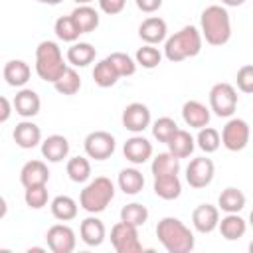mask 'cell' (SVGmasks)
<instances>
[{
	"instance_id": "obj_1",
	"label": "cell",
	"mask_w": 253,
	"mask_h": 253,
	"mask_svg": "<svg viewBox=\"0 0 253 253\" xmlns=\"http://www.w3.org/2000/svg\"><path fill=\"white\" fill-rule=\"evenodd\" d=\"M156 237L168 253H190L196 245L192 229L178 217H162L156 223Z\"/></svg>"
},
{
	"instance_id": "obj_2",
	"label": "cell",
	"mask_w": 253,
	"mask_h": 253,
	"mask_svg": "<svg viewBox=\"0 0 253 253\" xmlns=\"http://www.w3.org/2000/svg\"><path fill=\"white\" fill-rule=\"evenodd\" d=\"M200 32L210 45H223L231 38V18L225 6L211 4L200 16Z\"/></svg>"
},
{
	"instance_id": "obj_3",
	"label": "cell",
	"mask_w": 253,
	"mask_h": 253,
	"mask_svg": "<svg viewBox=\"0 0 253 253\" xmlns=\"http://www.w3.org/2000/svg\"><path fill=\"white\" fill-rule=\"evenodd\" d=\"M204 36L196 26H184L164 42V57L172 63H180L188 57H196L202 51Z\"/></svg>"
},
{
	"instance_id": "obj_4",
	"label": "cell",
	"mask_w": 253,
	"mask_h": 253,
	"mask_svg": "<svg viewBox=\"0 0 253 253\" xmlns=\"http://www.w3.org/2000/svg\"><path fill=\"white\" fill-rule=\"evenodd\" d=\"M67 67L69 65L63 59L61 47L55 42L43 40L38 43V47H36V73L42 81L55 83Z\"/></svg>"
},
{
	"instance_id": "obj_5",
	"label": "cell",
	"mask_w": 253,
	"mask_h": 253,
	"mask_svg": "<svg viewBox=\"0 0 253 253\" xmlns=\"http://www.w3.org/2000/svg\"><path fill=\"white\" fill-rule=\"evenodd\" d=\"M115 198V184L107 176L93 178L79 194V206L87 213H101Z\"/></svg>"
},
{
	"instance_id": "obj_6",
	"label": "cell",
	"mask_w": 253,
	"mask_h": 253,
	"mask_svg": "<svg viewBox=\"0 0 253 253\" xmlns=\"http://www.w3.org/2000/svg\"><path fill=\"white\" fill-rule=\"evenodd\" d=\"M210 109L213 111V115L221 117V119H229L233 117L235 109H237V91L231 83H215L210 89Z\"/></svg>"
},
{
	"instance_id": "obj_7",
	"label": "cell",
	"mask_w": 253,
	"mask_h": 253,
	"mask_svg": "<svg viewBox=\"0 0 253 253\" xmlns=\"http://www.w3.org/2000/svg\"><path fill=\"white\" fill-rule=\"evenodd\" d=\"M249 138H251V128L247 121L239 117H229V121L221 128V144L231 152H239L249 144Z\"/></svg>"
},
{
	"instance_id": "obj_8",
	"label": "cell",
	"mask_w": 253,
	"mask_h": 253,
	"mask_svg": "<svg viewBox=\"0 0 253 253\" xmlns=\"http://www.w3.org/2000/svg\"><path fill=\"white\" fill-rule=\"evenodd\" d=\"M111 245L117 253H140L142 243L138 239V227L126 221H117L111 227Z\"/></svg>"
},
{
	"instance_id": "obj_9",
	"label": "cell",
	"mask_w": 253,
	"mask_h": 253,
	"mask_svg": "<svg viewBox=\"0 0 253 253\" xmlns=\"http://www.w3.org/2000/svg\"><path fill=\"white\" fill-rule=\"evenodd\" d=\"M83 148L85 154L93 160H107L113 156L115 148H117V140L111 132L107 130H93L85 136L83 140Z\"/></svg>"
},
{
	"instance_id": "obj_10",
	"label": "cell",
	"mask_w": 253,
	"mask_h": 253,
	"mask_svg": "<svg viewBox=\"0 0 253 253\" xmlns=\"http://www.w3.org/2000/svg\"><path fill=\"white\" fill-rule=\"evenodd\" d=\"M213 174H215V166H213V160L208 156L192 158L190 164L186 166V182L194 190H202L210 186L213 180Z\"/></svg>"
},
{
	"instance_id": "obj_11",
	"label": "cell",
	"mask_w": 253,
	"mask_h": 253,
	"mask_svg": "<svg viewBox=\"0 0 253 253\" xmlns=\"http://www.w3.org/2000/svg\"><path fill=\"white\" fill-rule=\"evenodd\" d=\"M121 123L126 130H130L132 134H140L144 132L150 123H152V117H150V109L144 105V103H128L123 111V117H121Z\"/></svg>"
},
{
	"instance_id": "obj_12",
	"label": "cell",
	"mask_w": 253,
	"mask_h": 253,
	"mask_svg": "<svg viewBox=\"0 0 253 253\" xmlns=\"http://www.w3.org/2000/svg\"><path fill=\"white\" fill-rule=\"evenodd\" d=\"M45 241H47V247L53 253H71L75 249V245H77L75 231L67 223L51 225L47 229V233H45Z\"/></svg>"
},
{
	"instance_id": "obj_13",
	"label": "cell",
	"mask_w": 253,
	"mask_h": 253,
	"mask_svg": "<svg viewBox=\"0 0 253 253\" xmlns=\"http://www.w3.org/2000/svg\"><path fill=\"white\" fill-rule=\"evenodd\" d=\"M123 154L134 166L144 164L152 158V142L148 138H144L142 134H134V136L126 138V142L123 144Z\"/></svg>"
},
{
	"instance_id": "obj_14",
	"label": "cell",
	"mask_w": 253,
	"mask_h": 253,
	"mask_svg": "<svg viewBox=\"0 0 253 253\" xmlns=\"http://www.w3.org/2000/svg\"><path fill=\"white\" fill-rule=\"evenodd\" d=\"M138 38L144 43L158 45V43L166 42V38H168V26H166V22L160 16H148L138 26Z\"/></svg>"
},
{
	"instance_id": "obj_15",
	"label": "cell",
	"mask_w": 253,
	"mask_h": 253,
	"mask_svg": "<svg viewBox=\"0 0 253 253\" xmlns=\"http://www.w3.org/2000/svg\"><path fill=\"white\" fill-rule=\"evenodd\" d=\"M192 225L198 233H211L219 225V208L211 204H200L192 211Z\"/></svg>"
},
{
	"instance_id": "obj_16",
	"label": "cell",
	"mask_w": 253,
	"mask_h": 253,
	"mask_svg": "<svg viewBox=\"0 0 253 253\" xmlns=\"http://www.w3.org/2000/svg\"><path fill=\"white\" fill-rule=\"evenodd\" d=\"M12 103H14L16 115H20L22 119H32V117H36V115L40 113V109H42V99H40V95H38L34 89H26V87H22V89L14 95Z\"/></svg>"
},
{
	"instance_id": "obj_17",
	"label": "cell",
	"mask_w": 253,
	"mask_h": 253,
	"mask_svg": "<svg viewBox=\"0 0 253 253\" xmlns=\"http://www.w3.org/2000/svg\"><path fill=\"white\" fill-rule=\"evenodd\" d=\"M79 237L87 247H99L105 237H107V229L105 223L97 217V213H91L89 217H85L79 225Z\"/></svg>"
},
{
	"instance_id": "obj_18",
	"label": "cell",
	"mask_w": 253,
	"mask_h": 253,
	"mask_svg": "<svg viewBox=\"0 0 253 253\" xmlns=\"http://www.w3.org/2000/svg\"><path fill=\"white\" fill-rule=\"evenodd\" d=\"M211 109H208L204 103L196 101V99H190L182 105V119L184 123L190 126V128H204L210 125V119H211Z\"/></svg>"
},
{
	"instance_id": "obj_19",
	"label": "cell",
	"mask_w": 253,
	"mask_h": 253,
	"mask_svg": "<svg viewBox=\"0 0 253 253\" xmlns=\"http://www.w3.org/2000/svg\"><path fill=\"white\" fill-rule=\"evenodd\" d=\"M12 136H14V142L24 150H30V148H36L38 144H42V128L36 123H32L30 119H24L22 123H18L14 126Z\"/></svg>"
},
{
	"instance_id": "obj_20",
	"label": "cell",
	"mask_w": 253,
	"mask_h": 253,
	"mask_svg": "<svg viewBox=\"0 0 253 253\" xmlns=\"http://www.w3.org/2000/svg\"><path fill=\"white\" fill-rule=\"evenodd\" d=\"M20 182L24 188L43 186L49 182V168L43 160H28L20 170Z\"/></svg>"
},
{
	"instance_id": "obj_21",
	"label": "cell",
	"mask_w": 253,
	"mask_h": 253,
	"mask_svg": "<svg viewBox=\"0 0 253 253\" xmlns=\"http://www.w3.org/2000/svg\"><path fill=\"white\" fill-rule=\"evenodd\" d=\"M42 156L47 162H61L69 156V140L63 134H49L42 140Z\"/></svg>"
},
{
	"instance_id": "obj_22",
	"label": "cell",
	"mask_w": 253,
	"mask_h": 253,
	"mask_svg": "<svg viewBox=\"0 0 253 253\" xmlns=\"http://www.w3.org/2000/svg\"><path fill=\"white\" fill-rule=\"evenodd\" d=\"M95 57H97V49L89 42H73L65 53V59L71 67H87L89 63L95 61Z\"/></svg>"
},
{
	"instance_id": "obj_23",
	"label": "cell",
	"mask_w": 253,
	"mask_h": 253,
	"mask_svg": "<svg viewBox=\"0 0 253 253\" xmlns=\"http://www.w3.org/2000/svg\"><path fill=\"white\" fill-rule=\"evenodd\" d=\"M152 190H154V194L160 200L172 202V200H178L180 198V194H182V182H180L178 174L156 176L154 178V184H152Z\"/></svg>"
},
{
	"instance_id": "obj_24",
	"label": "cell",
	"mask_w": 253,
	"mask_h": 253,
	"mask_svg": "<svg viewBox=\"0 0 253 253\" xmlns=\"http://www.w3.org/2000/svg\"><path fill=\"white\" fill-rule=\"evenodd\" d=\"M4 79L10 87H24L32 77V67L24 59H10L4 65Z\"/></svg>"
},
{
	"instance_id": "obj_25",
	"label": "cell",
	"mask_w": 253,
	"mask_h": 253,
	"mask_svg": "<svg viewBox=\"0 0 253 253\" xmlns=\"http://www.w3.org/2000/svg\"><path fill=\"white\" fill-rule=\"evenodd\" d=\"M219 233L223 239L227 241H237L245 235L247 231V221L239 215V213H225L221 219H219V225H217Z\"/></svg>"
},
{
	"instance_id": "obj_26",
	"label": "cell",
	"mask_w": 253,
	"mask_h": 253,
	"mask_svg": "<svg viewBox=\"0 0 253 253\" xmlns=\"http://www.w3.org/2000/svg\"><path fill=\"white\" fill-rule=\"evenodd\" d=\"M117 184H119V188H121L123 194L136 196L144 188V176H142V172L138 168H123L119 172Z\"/></svg>"
},
{
	"instance_id": "obj_27",
	"label": "cell",
	"mask_w": 253,
	"mask_h": 253,
	"mask_svg": "<svg viewBox=\"0 0 253 253\" xmlns=\"http://www.w3.org/2000/svg\"><path fill=\"white\" fill-rule=\"evenodd\" d=\"M71 18L75 20V24L79 26L81 34H91L99 28V12L91 6V4H81L71 12Z\"/></svg>"
},
{
	"instance_id": "obj_28",
	"label": "cell",
	"mask_w": 253,
	"mask_h": 253,
	"mask_svg": "<svg viewBox=\"0 0 253 253\" xmlns=\"http://www.w3.org/2000/svg\"><path fill=\"white\" fill-rule=\"evenodd\" d=\"M245 202H247L245 194L239 188L229 186V188L221 190V194L217 198V208L221 211H225V213H239L245 208Z\"/></svg>"
},
{
	"instance_id": "obj_29",
	"label": "cell",
	"mask_w": 253,
	"mask_h": 253,
	"mask_svg": "<svg viewBox=\"0 0 253 253\" xmlns=\"http://www.w3.org/2000/svg\"><path fill=\"white\" fill-rule=\"evenodd\" d=\"M49 210H51V215L59 221H71L77 217V211H79V206L77 202L71 198V196H55L49 204Z\"/></svg>"
},
{
	"instance_id": "obj_30",
	"label": "cell",
	"mask_w": 253,
	"mask_h": 253,
	"mask_svg": "<svg viewBox=\"0 0 253 253\" xmlns=\"http://www.w3.org/2000/svg\"><path fill=\"white\" fill-rule=\"evenodd\" d=\"M166 144H168V150H170L174 156H178V158H188V156L194 152V148H196V138H194L188 130L178 128V130L174 132V136H172Z\"/></svg>"
},
{
	"instance_id": "obj_31",
	"label": "cell",
	"mask_w": 253,
	"mask_h": 253,
	"mask_svg": "<svg viewBox=\"0 0 253 253\" xmlns=\"http://www.w3.org/2000/svg\"><path fill=\"white\" fill-rule=\"evenodd\" d=\"M150 172L152 176H166V174H178L180 172V158L174 156L170 150L168 152H160L152 158L150 164Z\"/></svg>"
},
{
	"instance_id": "obj_32",
	"label": "cell",
	"mask_w": 253,
	"mask_h": 253,
	"mask_svg": "<svg viewBox=\"0 0 253 253\" xmlns=\"http://www.w3.org/2000/svg\"><path fill=\"white\" fill-rule=\"evenodd\" d=\"M119 79H121V75L117 73V69L113 67V63L107 57L101 59L99 63H95V69H93V81H95V85H99L101 89H107V87H113Z\"/></svg>"
},
{
	"instance_id": "obj_33",
	"label": "cell",
	"mask_w": 253,
	"mask_h": 253,
	"mask_svg": "<svg viewBox=\"0 0 253 253\" xmlns=\"http://www.w3.org/2000/svg\"><path fill=\"white\" fill-rule=\"evenodd\" d=\"M53 32H55L57 40L67 42V43L77 42L79 36H81V30H79V26L75 24V20L71 18V14H69V16H59V18L55 20V24H53Z\"/></svg>"
},
{
	"instance_id": "obj_34",
	"label": "cell",
	"mask_w": 253,
	"mask_h": 253,
	"mask_svg": "<svg viewBox=\"0 0 253 253\" xmlns=\"http://www.w3.org/2000/svg\"><path fill=\"white\" fill-rule=\"evenodd\" d=\"M65 172H67L71 182L83 184V182H87L91 178V162L85 156H73V158L67 160Z\"/></svg>"
},
{
	"instance_id": "obj_35",
	"label": "cell",
	"mask_w": 253,
	"mask_h": 253,
	"mask_svg": "<svg viewBox=\"0 0 253 253\" xmlns=\"http://www.w3.org/2000/svg\"><path fill=\"white\" fill-rule=\"evenodd\" d=\"M219 144H221V134H219L217 128H213V126L208 125V126H204V128L198 130L196 146H198L202 152L211 154V152H215V150L219 148Z\"/></svg>"
},
{
	"instance_id": "obj_36",
	"label": "cell",
	"mask_w": 253,
	"mask_h": 253,
	"mask_svg": "<svg viewBox=\"0 0 253 253\" xmlns=\"http://www.w3.org/2000/svg\"><path fill=\"white\" fill-rule=\"evenodd\" d=\"M121 221H126L134 227H142L148 221V208L138 202H130L121 208Z\"/></svg>"
},
{
	"instance_id": "obj_37",
	"label": "cell",
	"mask_w": 253,
	"mask_h": 253,
	"mask_svg": "<svg viewBox=\"0 0 253 253\" xmlns=\"http://www.w3.org/2000/svg\"><path fill=\"white\" fill-rule=\"evenodd\" d=\"M53 87H55V91L59 95H75L81 89V77H79L77 69L75 67H67L63 71V75L53 83Z\"/></svg>"
},
{
	"instance_id": "obj_38",
	"label": "cell",
	"mask_w": 253,
	"mask_h": 253,
	"mask_svg": "<svg viewBox=\"0 0 253 253\" xmlns=\"http://www.w3.org/2000/svg\"><path fill=\"white\" fill-rule=\"evenodd\" d=\"M134 59H136V63H138L140 67H144V69H154V67H158L160 61H162V51H160L158 47L150 45V43H144L142 47L136 49Z\"/></svg>"
},
{
	"instance_id": "obj_39",
	"label": "cell",
	"mask_w": 253,
	"mask_h": 253,
	"mask_svg": "<svg viewBox=\"0 0 253 253\" xmlns=\"http://www.w3.org/2000/svg\"><path fill=\"white\" fill-rule=\"evenodd\" d=\"M107 59L113 63V67L117 69V73L121 75V77H130V75H134V71H136V59H132L128 53H125V51H113V53H109L107 55Z\"/></svg>"
},
{
	"instance_id": "obj_40",
	"label": "cell",
	"mask_w": 253,
	"mask_h": 253,
	"mask_svg": "<svg viewBox=\"0 0 253 253\" xmlns=\"http://www.w3.org/2000/svg\"><path fill=\"white\" fill-rule=\"evenodd\" d=\"M178 130V125H176V121L174 119H170V117H160V119H156L154 123H152V136L158 140V142H168L172 136H174V132Z\"/></svg>"
},
{
	"instance_id": "obj_41",
	"label": "cell",
	"mask_w": 253,
	"mask_h": 253,
	"mask_svg": "<svg viewBox=\"0 0 253 253\" xmlns=\"http://www.w3.org/2000/svg\"><path fill=\"white\" fill-rule=\"evenodd\" d=\"M47 200H49L47 184H43V186H32V188H26V192H24V202L32 210L45 208L47 206Z\"/></svg>"
},
{
	"instance_id": "obj_42",
	"label": "cell",
	"mask_w": 253,
	"mask_h": 253,
	"mask_svg": "<svg viewBox=\"0 0 253 253\" xmlns=\"http://www.w3.org/2000/svg\"><path fill=\"white\" fill-rule=\"evenodd\" d=\"M235 85L241 93H247V95H253V65L247 63V65H241L237 69V75H235Z\"/></svg>"
},
{
	"instance_id": "obj_43",
	"label": "cell",
	"mask_w": 253,
	"mask_h": 253,
	"mask_svg": "<svg viewBox=\"0 0 253 253\" xmlns=\"http://www.w3.org/2000/svg\"><path fill=\"white\" fill-rule=\"evenodd\" d=\"M125 4L126 0H99V8L101 12L109 14V16H117L125 10Z\"/></svg>"
},
{
	"instance_id": "obj_44",
	"label": "cell",
	"mask_w": 253,
	"mask_h": 253,
	"mask_svg": "<svg viewBox=\"0 0 253 253\" xmlns=\"http://www.w3.org/2000/svg\"><path fill=\"white\" fill-rule=\"evenodd\" d=\"M136 8L144 14H154L156 10H160L162 6V0H134Z\"/></svg>"
},
{
	"instance_id": "obj_45",
	"label": "cell",
	"mask_w": 253,
	"mask_h": 253,
	"mask_svg": "<svg viewBox=\"0 0 253 253\" xmlns=\"http://www.w3.org/2000/svg\"><path fill=\"white\" fill-rule=\"evenodd\" d=\"M0 105H2V111H0V123H6L10 119V113L14 109V103H10L8 97H2L0 99Z\"/></svg>"
},
{
	"instance_id": "obj_46",
	"label": "cell",
	"mask_w": 253,
	"mask_h": 253,
	"mask_svg": "<svg viewBox=\"0 0 253 253\" xmlns=\"http://www.w3.org/2000/svg\"><path fill=\"white\" fill-rule=\"evenodd\" d=\"M219 2L225 8H237V6H243L245 4V0H219Z\"/></svg>"
},
{
	"instance_id": "obj_47",
	"label": "cell",
	"mask_w": 253,
	"mask_h": 253,
	"mask_svg": "<svg viewBox=\"0 0 253 253\" xmlns=\"http://www.w3.org/2000/svg\"><path fill=\"white\" fill-rule=\"evenodd\" d=\"M40 4H47V6H57V4H61L63 0H38Z\"/></svg>"
},
{
	"instance_id": "obj_48",
	"label": "cell",
	"mask_w": 253,
	"mask_h": 253,
	"mask_svg": "<svg viewBox=\"0 0 253 253\" xmlns=\"http://www.w3.org/2000/svg\"><path fill=\"white\" fill-rule=\"evenodd\" d=\"M73 2H75L77 6H81V4H91L93 0H73Z\"/></svg>"
},
{
	"instance_id": "obj_49",
	"label": "cell",
	"mask_w": 253,
	"mask_h": 253,
	"mask_svg": "<svg viewBox=\"0 0 253 253\" xmlns=\"http://www.w3.org/2000/svg\"><path fill=\"white\" fill-rule=\"evenodd\" d=\"M249 225L253 227V210H251V213H249Z\"/></svg>"
},
{
	"instance_id": "obj_50",
	"label": "cell",
	"mask_w": 253,
	"mask_h": 253,
	"mask_svg": "<svg viewBox=\"0 0 253 253\" xmlns=\"http://www.w3.org/2000/svg\"><path fill=\"white\" fill-rule=\"evenodd\" d=\"M249 253H253V241L249 243Z\"/></svg>"
}]
</instances>
